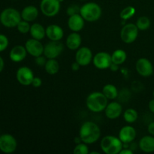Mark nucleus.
Returning <instances> with one entry per match:
<instances>
[{"mask_svg": "<svg viewBox=\"0 0 154 154\" xmlns=\"http://www.w3.org/2000/svg\"><path fill=\"white\" fill-rule=\"evenodd\" d=\"M79 136L84 143L92 144L100 138V128L94 122L87 121L81 125L79 131Z\"/></svg>", "mask_w": 154, "mask_h": 154, "instance_id": "obj_1", "label": "nucleus"}, {"mask_svg": "<svg viewBox=\"0 0 154 154\" xmlns=\"http://www.w3.org/2000/svg\"><path fill=\"white\" fill-rule=\"evenodd\" d=\"M86 105L92 112H102L108 105V99L102 92H93L87 96Z\"/></svg>", "mask_w": 154, "mask_h": 154, "instance_id": "obj_2", "label": "nucleus"}, {"mask_svg": "<svg viewBox=\"0 0 154 154\" xmlns=\"http://www.w3.org/2000/svg\"><path fill=\"white\" fill-rule=\"evenodd\" d=\"M100 147L102 151L106 154H118L123 148V143L119 137L107 135L102 139Z\"/></svg>", "mask_w": 154, "mask_h": 154, "instance_id": "obj_3", "label": "nucleus"}, {"mask_svg": "<svg viewBox=\"0 0 154 154\" xmlns=\"http://www.w3.org/2000/svg\"><path fill=\"white\" fill-rule=\"evenodd\" d=\"M21 20L20 13L13 8H7L0 14V23L7 28L17 27Z\"/></svg>", "mask_w": 154, "mask_h": 154, "instance_id": "obj_4", "label": "nucleus"}, {"mask_svg": "<svg viewBox=\"0 0 154 154\" xmlns=\"http://www.w3.org/2000/svg\"><path fill=\"white\" fill-rule=\"evenodd\" d=\"M80 14L85 21L95 22L102 16V8L96 2H87L80 8Z\"/></svg>", "mask_w": 154, "mask_h": 154, "instance_id": "obj_5", "label": "nucleus"}, {"mask_svg": "<svg viewBox=\"0 0 154 154\" xmlns=\"http://www.w3.org/2000/svg\"><path fill=\"white\" fill-rule=\"evenodd\" d=\"M40 9L45 16L53 17L60 12V2L59 0H42Z\"/></svg>", "mask_w": 154, "mask_h": 154, "instance_id": "obj_6", "label": "nucleus"}, {"mask_svg": "<svg viewBox=\"0 0 154 154\" xmlns=\"http://www.w3.org/2000/svg\"><path fill=\"white\" fill-rule=\"evenodd\" d=\"M64 45L60 41H51L44 46V55L48 59H56L63 53Z\"/></svg>", "mask_w": 154, "mask_h": 154, "instance_id": "obj_7", "label": "nucleus"}, {"mask_svg": "<svg viewBox=\"0 0 154 154\" xmlns=\"http://www.w3.org/2000/svg\"><path fill=\"white\" fill-rule=\"evenodd\" d=\"M138 29L134 23L126 24L120 32L121 40L126 44L133 43L138 35Z\"/></svg>", "mask_w": 154, "mask_h": 154, "instance_id": "obj_8", "label": "nucleus"}, {"mask_svg": "<svg viewBox=\"0 0 154 154\" xmlns=\"http://www.w3.org/2000/svg\"><path fill=\"white\" fill-rule=\"evenodd\" d=\"M17 142L14 137L11 134L0 135V150L5 153H11L16 150Z\"/></svg>", "mask_w": 154, "mask_h": 154, "instance_id": "obj_9", "label": "nucleus"}, {"mask_svg": "<svg viewBox=\"0 0 154 154\" xmlns=\"http://www.w3.org/2000/svg\"><path fill=\"white\" fill-rule=\"evenodd\" d=\"M16 78L18 82L23 86L32 85L34 79V73L30 68L26 66H22L17 71Z\"/></svg>", "mask_w": 154, "mask_h": 154, "instance_id": "obj_10", "label": "nucleus"}, {"mask_svg": "<svg viewBox=\"0 0 154 154\" xmlns=\"http://www.w3.org/2000/svg\"><path fill=\"white\" fill-rule=\"evenodd\" d=\"M93 53L87 47L79 48L75 54V61L81 66H87L93 62Z\"/></svg>", "mask_w": 154, "mask_h": 154, "instance_id": "obj_11", "label": "nucleus"}, {"mask_svg": "<svg viewBox=\"0 0 154 154\" xmlns=\"http://www.w3.org/2000/svg\"><path fill=\"white\" fill-rule=\"evenodd\" d=\"M135 69L144 78L151 76L153 74V66L151 62L147 58H140L135 64Z\"/></svg>", "mask_w": 154, "mask_h": 154, "instance_id": "obj_12", "label": "nucleus"}, {"mask_svg": "<svg viewBox=\"0 0 154 154\" xmlns=\"http://www.w3.org/2000/svg\"><path fill=\"white\" fill-rule=\"evenodd\" d=\"M93 63L96 68L99 69H109L112 63L111 55L106 52H99L93 57Z\"/></svg>", "mask_w": 154, "mask_h": 154, "instance_id": "obj_13", "label": "nucleus"}, {"mask_svg": "<svg viewBox=\"0 0 154 154\" xmlns=\"http://www.w3.org/2000/svg\"><path fill=\"white\" fill-rule=\"evenodd\" d=\"M25 48L27 53L34 57H37L44 54L43 45L37 39H28L25 43Z\"/></svg>", "mask_w": 154, "mask_h": 154, "instance_id": "obj_14", "label": "nucleus"}, {"mask_svg": "<svg viewBox=\"0 0 154 154\" xmlns=\"http://www.w3.org/2000/svg\"><path fill=\"white\" fill-rule=\"evenodd\" d=\"M136 130L132 126H125L119 132V138L123 144H129L135 139Z\"/></svg>", "mask_w": 154, "mask_h": 154, "instance_id": "obj_15", "label": "nucleus"}, {"mask_svg": "<svg viewBox=\"0 0 154 154\" xmlns=\"http://www.w3.org/2000/svg\"><path fill=\"white\" fill-rule=\"evenodd\" d=\"M123 112V108L119 102H112L108 104L105 109V116L110 120L117 119Z\"/></svg>", "mask_w": 154, "mask_h": 154, "instance_id": "obj_16", "label": "nucleus"}, {"mask_svg": "<svg viewBox=\"0 0 154 154\" xmlns=\"http://www.w3.org/2000/svg\"><path fill=\"white\" fill-rule=\"evenodd\" d=\"M84 21L85 20L80 14H76L69 16V20H68V26L69 29L72 31L78 32L84 29V24H85Z\"/></svg>", "mask_w": 154, "mask_h": 154, "instance_id": "obj_17", "label": "nucleus"}, {"mask_svg": "<svg viewBox=\"0 0 154 154\" xmlns=\"http://www.w3.org/2000/svg\"><path fill=\"white\" fill-rule=\"evenodd\" d=\"M64 32L61 26L56 24L48 26L46 28V36L51 41H60L63 38Z\"/></svg>", "mask_w": 154, "mask_h": 154, "instance_id": "obj_18", "label": "nucleus"}, {"mask_svg": "<svg viewBox=\"0 0 154 154\" xmlns=\"http://www.w3.org/2000/svg\"><path fill=\"white\" fill-rule=\"evenodd\" d=\"M27 54L28 53H27L25 46L16 45L11 50L9 57L11 61L14 62V63H20L26 58Z\"/></svg>", "mask_w": 154, "mask_h": 154, "instance_id": "obj_19", "label": "nucleus"}, {"mask_svg": "<svg viewBox=\"0 0 154 154\" xmlns=\"http://www.w3.org/2000/svg\"><path fill=\"white\" fill-rule=\"evenodd\" d=\"M20 14L22 20L28 22H32L35 20L38 16V10L35 6L28 5L23 9Z\"/></svg>", "mask_w": 154, "mask_h": 154, "instance_id": "obj_20", "label": "nucleus"}, {"mask_svg": "<svg viewBox=\"0 0 154 154\" xmlns=\"http://www.w3.org/2000/svg\"><path fill=\"white\" fill-rule=\"evenodd\" d=\"M81 43H82L81 36L75 32H73L68 35L66 42V47L72 51L78 50L81 45Z\"/></svg>", "mask_w": 154, "mask_h": 154, "instance_id": "obj_21", "label": "nucleus"}, {"mask_svg": "<svg viewBox=\"0 0 154 154\" xmlns=\"http://www.w3.org/2000/svg\"><path fill=\"white\" fill-rule=\"evenodd\" d=\"M139 148L144 153L154 152V137L153 135H145L139 141Z\"/></svg>", "mask_w": 154, "mask_h": 154, "instance_id": "obj_22", "label": "nucleus"}, {"mask_svg": "<svg viewBox=\"0 0 154 154\" xmlns=\"http://www.w3.org/2000/svg\"><path fill=\"white\" fill-rule=\"evenodd\" d=\"M29 32L32 38L41 41L46 36V29L39 23H33L31 26Z\"/></svg>", "mask_w": 154, "mask_h": 154, "instance_id": "obj_23", "label": "nucleus"}, {"mask_svg": "<svg viewBox=\"0 0 154 154\" xmlns=\"http://www.w3.org/2000/svg\"><path fill=\"white\" fill-rule=\"evenodd\" d=\"M45 72L51 75H56L60 70V64L56 59H48L45 66Z\"/></svg>", "mask_w": 154, "mask_h": 154, "instance_id": "obj_24", "label": "nucleus"}, {"mask_svg": "<svg viewBox=\"0 0 154 154\" xmlns=\"http://www.w3.org/2000/svg\"><path fill=\"white\" fill-rule=\"evenodd\" d=\"M126 58H127L126 53L122 49L116 50L111 54V60H112V63L119 65V66L125 63V61L126 60Z\"/></svg>", "mask_w": 154, "mask_h": 154, "instance_id": "obj_25", "label": "nucleus"}, {"mask_svg": "<svg viewBox=\"0 0 154 154\" xmlns=\"http://www.w3.org/2000/svg\"><path fill=\"white\" fill-rule=\"evenodd\" d=\"M102 93L108 99L114 100L118 96V90L113 84H106L102 89Z\"/></svg>", "mask_w": 154, "mask_h": 154, "instance_id": "obj_26", "label": "nucleus"}, {"mask_svg": "<svg viewBox=\"0 0 154 154\" xmlns=\"http://www.w3.org/2000/svg\"><path fill=\"white\" fill-rule=\"evenodd\" d=\"M138 114L136 110L133 108H128L123 113V119L128 123H132L138 120Z\"/></svg>", "mask_w": 154, "mask_h": 154, "instance_id": "obj_27", "label": "nucleus"}, {"mask_svg": "<svg viewBox=\"0 0 154 154\" xmlns=\"http://www.w3.org/2000/svg\"><path fill=\"white\" fill-rule=\"evenodd\" d=\"M135 25L137 26L138 29L141 31H144L150 28V20L147 17L142 16L140 17L136 21Z\"/></svg>", "mask_w": 154, "mask_h": 154, "instance_id": "obj_28", "label": "nucleus"}, {"mask_svg": "<svg viewBox=\"0 0 154 154\" xmlns=\"http://www.w3.org/2000/svg\"><path fill=\"white\" fill-rule=\"evenodd\" d=\"M135 8L132 7V6H128V7H126L121 11V12L120 13V17L121 19L126 20H129L130 18H132L135 15Z\"/></svg>", "mask_w": 154, "mask_h": 154, "instance_id": "obj_29", "label": "nucleus"}, {"mask_svg": "<svg viewBox=\"0 0 154 154\" xmlns=\"http://www.w3.org/2000/svg\"><path fill=\"white\" fill-rule=\"evenodd\" d=\"M30 28H31V25L29 24V22L23 20H22L17 26L18 32L22 34H26V33L29 32Z\"/></svg>", "mask_w": 154, "mask_h": 154, "instance_id": "obj_30", "label": "nucleus"}, {"mask_svg": "<svg viewBox=\"0 0 154 154\" xmlns=\"http://www.w3.org/2000/svg\"><path fill=\"white\" fill-rule=\"evenodd\" d=\"M73 153L75 154H88L89 148L87 147V144L84 142H81L79 144H76V146L74 148Z\"/></svg>", "mask_w": 154, "mask_h": 154, "instance_id": "obj_31", "label": "nucleus"}, {"mask_svg": "<svg viewBox=\"0 0 154 154\" xmlns=\"http://www.w3.org/2000/svg\"><path fill=\"white\" fill-rule=\"evenodd\" d=\"M8 38L5 35L0 34V52H2L7 49L8 46Z\"/></svg>", "mask_w": 154, "mask_h": 154, "instance_id": "obj_32", "label": "nucleus"}, {"mask_svg": "<svg viewBox=\"0 0 154 154\" xmlns=\"http://www.w3.org/2000/svg\"><path fill=\"white\" fill-rule=\"evenodd\" d=\"M80 8L76 5H72L67 8V14L69 16L76 14H80Z\"/></svg>", "mask_w": 154, "mask_h": 154, "instance_id": "obj_33", "label": "nucleus"}, {"mask_svg": "<svg viewBox=\"0 0 154 154\" xmlns=\"http://www.w3.org/2000/svg\"><path fill=\"white\" fill-rule=\"evenodd\" d=\"M35 63L38 65V66H44L45 67V64L47 63V57H45V55L42 56H38L37 57H35Z\"/></svg>", "mask_w": 154, "mask_h": 154, "instance_id": "obj_34", "label": "nucleus"}, {"mask_svg": "<svg viewBox=\"0 0 154 154\" xmlns=\"http://www.w3.org/2000/svg\"><path fill=\"white\" fill-rule=\"evenodd\" d=\"M42 79H41L40 78H38V77H35L34 79H33L32 81V85L34 87H35V88H38V87H40L41 86H42Z\"/></svg>", "mask_w": 154, "mask_h": 154, "instance_id": "obj_35", "label": "nucleus"}, {"mask_svg": "<svg viewBox=\"0 0 154 154\" xmlns=\"http://www.w3.org/2000/svg\"><path fill=\"white\" fill-rule=\"evenodd\" d=\"M147 130H148V132L150 135L154 136V122H151L148 125V126H147Z\"/></svg>", "mask_w": 154, "mask_h": 154, "instance_id": "obj_36", "label": "nucleus"}, {"mask_svg": "<svg viewBox=\"0 0 154 154\" xmlns=\"http://www.w3.org/2000/svg\"><path fill=\"white\" fill-rule=\"evenodd\" d=\"M80 67H81V66H80L76 61L72 64V69L74 71V72H77V71L79 70Z\"/></svg>", "mask_w": 154, "mask_h": 154, "instance_id": "obj_37", "label": "nucleus"}, {"mask_svg": "<svg viewBox=\"0 0 154 154\" xmlns=\"http://www.w3.org/2000/svg\"><path fill=\"white\" fill-rule=\"evenodd\" d=\"M148 108H149V110L150 111V112H152L153 114H154V99H151V100L149 102Z\"/></svg>", "mask_w": 154, "mask_h": 154, "instance_id": "obj_38", "label": "nucleus"}, {"mask_svg": "<svg viewBox=\"0 0 154 154\" xmlns=\"http://www.w3.org/2000/svg\"><path fill=\"white\" fill-rule=\"evenodd\" d=\"M109 69H111L112 72H117V70L119 69V65H117L115 64V63H111V66H110Z\"/></svg>", "mask_w": 154, "mask_h": 154, "instance_id": "obj_39", "label": "nucleus"}, {"mask_svg": "<svg viewBox=\"0 0 154 154\" xmlns=\"http://www.w3.org/2000/svg\"><path fill=\"white\" fill-rule=\"evenodd\" d=\"M133 153V151L130 149H127V148H123L121 150V151L120 152V154H132Z\"/></svg>", "mask_w": 154, "mask_h": 154, "instance_id": "obj_40", "label": "nucleus"}, {"mask_svg": "<svg viewBox=\"0 0 154 154\" xmlns=\"http://www.w3.org/2000/svg\"><path fill=\"white\" fill-rule=\"evenodd\" d=\"M4 67H5L4 60H3V59L2 58L1 56H0V72H2L3 69H4Z\"/></svg>", "mask_w": 154, "mask_h": 154, "instance_id": "obj_41", "label": "nucleus"}, {"mask_svg": "<svg viewBox=\"0 0 154 154\" xmlns=\"http://www.w3.org/2000/svg\"><path fill=\"white\" fill-rule=\"evenodd\" d=\"M75 143H76V144H79V143L83 142V141H81V138H80V136H78V137H77V138H75Z\"/></svg>", "mask_w": 154, "mask_h": 154, "instance_id": "obj_42", "label": "nucleus"}, {"mask_svg": "<svg viewBox=\"0 0 154 154\" xmlns=\"http://www.w3.org/2000/svg\"><path fill=\"white\" fill-rule=\"evenodd\" d=\"M90 154H99V152L97 151H93V152H90Z\"/></svg>", "mask_w": 154, "mask_h": 154, "instance_id": "obj_43", "label": "nucleus"}, {"mask_svg": "<svg viewBox=\"0 0 154 154\" xmlns=\"http://www.w3.org/2000/svg\"><path fill=\"white\" fill-rule=\"evenodd\" d=\"M59 1H60V2L61 3V2H64V0H59Z\"/></svg>", "mask_w": 154, "mask_h": 154, "instance_id": "obj_44", "label": "nucleus"}, {"mask_svg": "<svg viewBox=\"0 0 154 154\" xmlns=\"http://www.w3.org/2000/svg\"><path fill=\"white\" fill-rule=\"evenodd\" d=\"M153 97H154V90H153Z\"/></svg>", "mask_w": 154, "mask_h": 154, "instance_id": "obj_45", "label": "nucleus"}, {"mask_svg": "<svg viewBox=\"0 0 154 154\" xmlns=\"http://www.w3.org/2000/svg\"><path fill=\"white\" fill-rule=\"evenodd\" d=\"M79 1H84V0H79Z\"/></svg>", "mask_w": 154, "mask_h": 154, "instance_id": "obj_46", "label": "nucleus"}]
</instances>
